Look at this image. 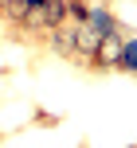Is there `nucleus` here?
Returning <instances> with one entry per match:
<instances>
[{"mask_svg": "<svg viewBox=\"0 0 137 148\" xmlns=\"http://www.w3.org/2000/svg\"><path fill=\"white\" fill-rule=\"evenodd\" d=\"M98 39H102L98 31H90L86 23H78V27H75V55H71V59L86 66V59L94 55V47H98Z\"/></svg>", "mask_w": 137, "mask_h": 148, "instance_id": "7ed1b4c3", "label": "nucleus"}, {"mask_svg": "<svg viewBox=\"0 0 137 148\" xmlns=\"http://www.w3.org/2000/svg\"><path fill=\"white\" fill-rule=\"evenodd\" d=\"M86 8H90V0H67V23H82L86 20Z\"/></svg>", "mask_w": 137, "mask_h": 148, "instance_id": "423d86ee", "label": "nucleus"}, {"mask_svg": "<svg viewBox=\"0 0 137 148\" xmlns=\"http://www.w3.org/2000/svg\"><path fill=\"white\" fill-rule=\"evenodd\" d=\"M82 23H86L90 31H98V35H114V31H125V23L118 20V16L110 12L106 4H94V0H90V8H86V20H82Z\"/></svg>", "mask_w": 137, "mask_h": 148, "instance_id": "f03ea898", "label": "nucleus"}, {"mask_svg": "<svg viewBox=\"0 0 137 148\" xmlns=\"http://www.w3.org/2000/svg\"><path fill=\"white\" fill-rule=\"evenodd\" d=\"M67 23V0H43V31H55Z\"/></svg>", "mask_w": 137, "mask_h": 148, "instance_id": "20e7f679", "label": "nucleus"}, {"mask_svg": "<svg viewBox=\"0 0 137 148\" xmlns=\"http://www.w3.org/2000/svg\"><path fill=\"white\" fill-rule=\"evenodd\" d=\"M125 35H133V31L125 27V31H114V35H102V39H98V47H94V55L86 59V70H94V74L118 70V55H122Z\"/></svg>", "mask_w": 137, "mask_h": 148, "instance_id": "f257e3e1", "label": "nucleus"}, {"mask_svg": "<svg viewBox=\"0 0 137 148\" xmlns=\"http://www.w3.org/2000/svg\"><path fill=\"white\" fill-rule=\"evenodd\" d=\"M118 70H122V74H133V70H137V39H133V35H125V43H122Z\"/></svg>", "mask_w": 137, "mask_h": 148, "instance_id": "39448f33", "label": "nucleus"}]
</instances>
